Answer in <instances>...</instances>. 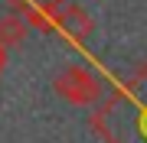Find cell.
<instances>
[{
	"instance_id": "3957f363",
	"label": "cell",
	"mask_w": 147,
	"mask_h": 143,
	"mask_svg": "<svg viewBox=\"0 0 147 143\" xmlns=\"http://www.w3.org/2000/svg\"><path fill=\"white\" fill-rule=\"evenodd\" d=\"M26 29H30V23L23 20L20 13H7V16H0V46H3V49L20 46L23 39H26Z\"/></svg>"
},
{
	"instance_id": "6da1fadb",
	"label": "cell",
	"mask_w": 147,
	"mask_h": 143,
	"mask_svg": "<svg viewBox=\"0 0 147 143\" xmlns=\"http://www.w3.org/2000/svg\"><path fill=\"white\" fill-rule=\"evenodd\" d=\"M56 91H59V98L69 101V104L88 107V104H95V101L101 98V81H98V75L88 72L85 65H69V69H62L56 75Z\"/></svg>"
},
{
	"instance_id": "277c9868",
	"label": "cell",
	"mask_w": 147,
	"mask_h": 143,
	"mask_svg": "<svg viewBox=\"0 0 147 143\" xmlns=\"http://www.w3.org/2000/svg\"><path fill=\"white\" fill-rule=\"evenodd\" d=\"M3 65H7V49L0 46V72H3Z\"/></svg>"
},
{
	"instance_id": "7a4b0ae2",
	"label": "cell",
	"mask_w": 147,
	"mask_h": 143,
	"mask_svg": "<svg viewBox=\"0 0 147 143\" xmlns=\"http://www.w3.org/2000/svg\"><path fill=\"white\" fill-rule=\"evenodd\" d=\"M56 29L62 33L65 39H72V43H85V39L92 36V29H95V20L79 3H65L62 10L56 13Z\"/></svg>"
}]
</instances>
